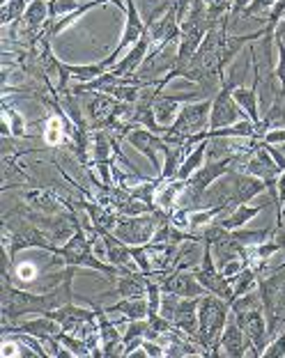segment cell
<instances>
[{"instance_id":"2","label":"cell","mask_w":285,"mask_h":358,"mask_svg":"<svg viewBox=\"0 0 285 358\" xmlns=\"http://www.w3.org/2000/svg\"><path fill=\"white\" fill-rule=\"evenodd\" d=\"M230 303L221 296L207 294L200 296L198 308V343L207 349L209 356H221V336L230 317Z\"/></svg>"},{"instance_id":"21","label":"cell","mask_w":285,"mask_h":358,"mask_svg":"<svg viewBox=\"0 0 285 358\" xmlns=\"http://www.w3.org/2000/svg\"><path fill=\"white\" fill-rule=\"evenodd\" d=\"M281 150H283V152H285V143H283V148H281Z\"/></svg>"},{"instance_id":"9","label":"cell","mask_w":285,"mask_h":358,"mask_svg":"<svg viewBox=\"0 0 285 358\" xmlns=\"http://www.w3.org/2000/svg\"><path fill=\"white\" fill-rule=\"evenodd\" d=\"M198 308H200V296L180 299L175 310L168 315V322L180 331H184L186 336L198 340Z\"/></svg>"},{"instance_id":"7","label":"cell","mask_w":285,"mask_h":358,"mask_svg":"<svg viewBox=\"0 0 285 358\" xmlns=\"http://www.w3.org/2000/svg\"><path fill=\"white\" fill-rule=\"evenodd\" d=\"M221 356L228 358H244V356H253L258 358V349L253 347V343L246 338V333L242 331V327L237 324L235 317H228V324L223 329L221 336Z\"/></svg>"},{"instance_id":"1","label":"cell","mask_w":285,"mask_h":358,"mask_svg":"<svg viewBox=\"0 0 285 358\" xmlns=\"http://www.w3.org/2000/svg\"><path fill=\"white\" fill-rule=\"evenodd\" d=\"M74 273L76 268H71L69 275L62 282H58L51 289L28 292L16 287L10 275H3V327H12V324L21 322L28 315H46L53 308H60L64 303H74Z\"/></svg>"},{"instance_id":"15","label":"cell","mask_w":285,"mask_h":358,"mask_svg":"<svg viewBox=\"0 0 285 358\" xmlns=\"http://www.w3.org/2000/svg\"><path fill=\"white\" fill-rule=\"evenodd\" d=\"M205 159H207V138H205V141H200L189 154H186V159L182 161V166H180V170H177L175 179H182V182H186V179H189L195 170L202 166V161H205Z\"/></svg>"},{"instance_id":"4","label":"cell","mask_w":285,"mask_h":358,"mask_svg":"<svg viewBox=\"0 0 285 358\" xmlns=\"http://www.w3.org/2000/svg\"><path fill=\"white\" fill-rule=\"evenodd\" d=\"M235 87H239L237 74H228L221 90H216V94L211 96V115H209V129H223L232 127L244 117L242 106L235 101Z\"/></svg>"},{"instance_id":"5","label":"cell","mask_w":285,"mask_h":358,"mask_svg":"<svg viewBox=\"0 0 285 358\" xmlns=\"http://www.w3.org/2000/svg\"><path fill=\"white\" fill-rule=\"evenodd\" d=\"M195 278L200 280V285L205 287L207 292H211V294L221 296L223 301H228V303H232L235 299V287L232 282L225 278L221 268L216 266L214 262V255H211V246L205 241V253H202V259H200V266L193 268Z\"/></svg>"},{"instance_id":"11","label":"cell","mask_w":285,"mask_h":358,"mask_svg":"<svg viewBox=\"0 0 285 358\" xmlns=\"http://www.w3.org/2000/svg\"><path fill=\"white\" fill-rule=\"evenodd\" d=\"M152 44V39L150 35L145 32V35L138 39V42L129 48L125 58H120L118 64H113L111 67V74H116V76H134L138 69H141V64L145 62V58H148V48Z\"/></svg>"},{"instance_id":"14","label":"cell","mask_w":285,"mask_h":358,"mask_svg":"<svg viewBox=\"0 0 285 358\" xmlns=\"http://www.w3.org/2000/svg\"><path fill=\"white\" fill-rule=\"evenodd\" d=\"M186 182H182V179H170L168 184H161L157 195H154V205H157L159 209H164L166 214H170L175 207H177V200H180V193L184 191Z\"/></svg>"},{"instance_id":"16","label":"cell","mask_w":285,"mask_h":358,"mask_svg":"<svg viewBox=\"0 0 285 358\" xmlns=\"http://www.w3.org/2000/svg\"><path fill=\"white\" fill-rule=\"evenodd\" d=\"M3 136H12V138L30 136L26 131V120H23L7 101H3Z\"/></svg>"},{"instance_id":"10","label":"cell","mask_w":285,"mask_h":358,"mask_svg":"<svg viewBox=\"0 0 285 358\" xmlns=\"http://www.w3.org/2000/svg\"><path fill=\"white\" fill-rule=\"evenodd\" d=\"M60 331H62V327L53 320V317L39 315L35 320H26V322L21 320V322L12 324V327H3V336H7V333H28V336L46 340V338H55Z\"/></svg>"},{"instance_id":"6","label":"cell","mask_w":285,"mask_h":358,"mask_svg":"<svg viewBox=\"0 0 285 358\" xmlns=\"http://www.w3.org/2000/svg\"><path fill=\"white\" fill-rule=\"evenodd\" d=\"M209 115H211V99H200L186 103L180 110V115L173 122L170 131L182 138H191L198 134H205L209 129Z\"/></svg>"},{"instance_id":"3","label":"cell","mask_w":285,"mask_h":358,"mask_svg":"<svg viewBox=\"0 0 285 358\" xmlns=\"http://www.w3.org/2000/svg\"><path fill=\"white\" fill-rule=\"evenodd\" d=\"M170 221V216L164 209L150 211V214H141V216H120L116 223V234L118 239H122L129 246H145L154 239L159 225Z\"/></svg>"},{"instance_id":"19","label":"cell","mask_w":285,"mask_h":358,"mask_svg":"<svg viewBox=\"0 0 285 358\" xmlns=\"http://www.w3.org/2000/svg\"><path fill=\"white\" fill-rule=\"evenodd\" d=\"M279 48V64H276V78H279L281 87H285V44L274 42Z\"/></svg>"},{"instance_id":"18","label":"cell","mask_w":285,"mask_h":358,"mask_svg":"<svg viewBox=\"0 0 285 358\" xmlns=\"http://www.w3.org/2000/svg\"><path fill=\"white\" fill-rule=\"evenodd\" d=\"M265 358H283L285 356V329H283V333L281 336H276L270 345H267V349H265V354H263Z\"/></svg>"},{"instance_id":"17","label":"cell","mask_w":285,"mask_h":358,"mask_svg":"<svg viewBox=\"0 0 285 358\" xmlns=\"http://www.w3.org/2000/svg\"><path fill=\"white\" fill-rule=\"evenodd\" d=\"M202 3H205V10H207L211 26H218V23L228 19L232 12V0H202Z\"/></svg>"},{"instance_id":"8","label":"cell","mask_w":285,"mask_h":358,"mask_svg":"<svg viewBox=\"0 0 285 358\" xmlns=\"http://www.w3.org/2000/svg\"><path fill=\"white\" fill-rule=\"evenodd\" d=\"M127 141L132 143V148H136L138 152L143 154V157L150 159V164L154 166L161 173V166L159 164V157L157 152H166L168 150V141L161 134H154L150 129L145 127H132V131L127 134Z\"/></svg>"},{"instance_id":"13","label":"cell","mask_w":285,"mask_h":358,"mask_svg":"<svg viewBox=\"0 0 285 358\" xmlns=\"http://www.w3.org/2000/svg\"><path fill=\"white\" fill-rule=\"evenodd\" d=\"M109 315H122L125 322H134V320H145L150 313V303L148 296H134V299H120L118 303L106 306L104 308Z\"/></svg>"},{"instance_id":"20","label":"cell","mask_w":285,"mask_h":358,"mask_svg":"<svg viewBox=\"0 0 285 358\" xmlns=\"http://www.w3.org/2000/svg\"><path fill=\"white\" fill-rule=\"evenodd\" d=\"M274 42L285 44V19H281L274 28Z\"/></svg>"},{"instance_id":"12","label":"cell","mask_w":285,"mask_h":358,"mask_svg":"<svg viewBox=\"0 0 285 358\" xmlns=\"http://www.w3.org/2000/svg\"><path fill=\"white\" fill-rule=\"evenodd\" d=\"M267 207H270V202H260V205H237L230 214H218L214 218V223L225 227V230H239V227H244L251 218H256L260 211Z\"/></svg>"}]
</instances>
